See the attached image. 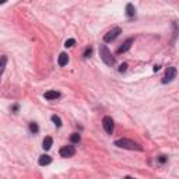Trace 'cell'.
<instances>
[{
    "label": "cell",
    "instance_id": "6da1fadb",
    "mask_svg": "<svg viewBox=\"0 0 179 179\" xmlns=\"http://www.w3.org/2000/svg\"><path fill=\"white\" fill-rule=\"evenodd\" d=\"M116 147H120V148H128V150H137V151H143V147H141L139 143L133 140H129V139H119V140L115 141Z\"/></svg>",
    "mask_w": 179,
    "mask_h": 179
},
{
    "label": "cell",
    "instance_id": "7a4b0ae2",
    "mask_svg": "<svg viewBox=\"0 0 179 179\" xmlns=\"http://www.w3.org/2000/svg\"><path fill=\"white\" fill-rule=\"evenodd\" d=\"M99 56H101V59L104 60V63L107 64V66H113L116 62L115 57L109 52V49L107 48V45H101L99 46Z\"/></svg>",
    "mask_w": 179,
    "mask_h": 179
},
{
    "label": "cell",
    "instance_id": "3957f363",
    "mask_svg": "<svg viewBox=\"0 0 179 179\" xmlns=\"http://www.w3.org/2000/svg\"><path fill=\"white\" fill-rule=\"evenodd\" d=\"M120 32H122V30H120L119 27H116V28H113V30H111L109 32H107V34L104 35V41L105 42H112V41H115L119 37Z\"/></svg>",
    "mask_w": 179,
    "mask_h": 179
},
{
    "label": "cell",
    "instance_id": "277c9868",
    "mask_svg": "<svg viewBox=\"0 0 179 179\" xmlns=\"http://www.w3.org/2000/svg\"><path fill=\"white\" fill-rule=\"evenodd\" d=\"M102 126L105 129V132L108 134H112L113 133V128H115V125H113V119H112L111 116H105L102 119Z\"/></svg>",
    "mask_w": 179,
    "mask_h": 179
},
{
    "label": "cell",
    "instance_id": "5b68a950",
    "mask_svg": "<svg viewBox=\"0 0 179 179\" xmlns=\"http://www.w3.org/2000/svg\"><path fill=\"white\" fill-rule=\"evenodd\" d=\"M175 77H176V67H168L165 72V76H164V78H162V83L164 84H166V83H171V81L174 80Z\"/></svg>",
    "mask_w": 179,
    "mask_h": 179
},
{
    "label": "cell",
    "instance_id": "8992f818",
    "mask_svg": "<svg viewBox=\"0 0 179 179\" xmlns=\"http://www.w3.org/2000/svg\"><path fill=\"white\" fill-rule=\"evenodd\" d=\"M60 157L63 158H69V157H73L74 154H76V148L73 147V145H64V147H62L59 151Z\"/></svg>",
    "mask_w": 179,
    "mask_h": 179
},
{
    "label": "cell",
    "instance_id": "52a82bcc",
    "mask_svg": "<svg viewBox=\"0 0 179 179\" xmlns=\"http://www.w3.org/2000/svg\"><path fill=\"white\" fill-rule=\"evenodd\" d=\"M134 42V38H129V39H126L123 42V45L118 49V53H123V52H126V51H129L130 49V46H132V43Z\"/></svg>",
    "mask_w": 179,
    "mask_h": 179
},
{
    "label": "cell",
    "instance_id": "ba28073f",
    "mask_svg": "<svg viewBox=\"0 0 179 179\" xmlns=\"http://www.w3.org/2000/svg\"><path fill=\"white\" fill-rule=\"evenodd\" d=\"M43 97H45V98H46V99H49V101H53V99H57V98H60V92H57V91H55V90H51V91H46Z\"/></svg>",
    "mask_w": 179,
    "mask_h": 179
},
{
    "label": "cell",
    "instance_id": "9c48e42d",
    "mask_svg": "<svg viewBox=\"0 0 179 179\" xmlns=\"http://www.w3.org/2000/svg\"><path fill=\"white\" fill-rule=\"evenodd\" d=\"M51 162H52V157H51V155H46V154H45V155H41V157H39V160H38V164L41 166L49 165Z\"/></svg>",
    "mask_w": 179,
    "mask_h": 179
},
{
    "label": "cell",
    "instance_id": "30bf717a",
    "mask_svg": "<svg viewBox=\"0 0 179 179\" xmlns=\"http://www.w3.org/2000/svg\"><path fill=\"white\" fill-rule=\"evenodd\" d=\"M57 63H59V66H66V64L69 63V56L67 53H60L59 57H57Z\"/></svg>",
    "mask_w": 179,
    "mask_h": 179
},
{
    "label": "cell",
    "instance_id": "8fae6325",
    "mask_svg": "<svg viewBox=\"0 0 179 179\" xmlns=\"http://www.w3.org/2000/svg\"><path fill=\"white\" fill-rule=\"evenodd\" d=\"M126 14H128V17H130V18L136 16V9H134V6H133L132 3L126 4Z\"/></svg>",
    "mask_w": 179,
    "mask_h": 179
},
{
    "label": "cell",
    "instance_id": "7c38bea8",
    "mask_svg": "<svg viewBox=\"0 0 179 179\" xmlns=\"http://www.w3.org/2000/svg\"><path fill=\"white\" fill-rule=\"evenodd\" d=\"M52 144H53V139L52 137H45L43 139V141H42V147H43V150H49L52 147Z\"/></svg>",
    "mask_w": 179,
    "mask_h": 179
},
{
    "label": "cell",
    "instance_id": "4fadbf2b",
    "mask_svg": "<svg viewBox=\"0 0 179 179\" xmlns=\"http://www.w3.org/2000/svg\"><path fill=\"white\" fill-rule=\"evenodd\" d=\"M6 63H7V57H6V56H1V57H0V77H1L3 72H4Z\"/></svg>",
    "mask_w": 179,
    "mask_h": 179
},
{
    "label": "cell",
    "instance_id": "5bb4252c",
    "mask_svg": "<svg viewBox=\"0 0 179 179\" xmlns=\"http://www.w3.org/2000/svg\"><path fill=\"white\" fill-rule=\"evenodd\" d=\"M80 140H81V136L78 133H73L72 136H70V141L72 143H80Z\"/></svg>",
    "mask_w": 179,
    "mask_h": 179
},
{
    "label": "cell",
    "instance_id": "9a60e30c",
    "mask_svg": "<svg viewBox=\"0 0 179 179\" xmlns=\"http://www.w3.org/2000/svg\"><path fill=\"white\" fill-rule=\"evenodd\" d=\"M30 130H31V133H34V134H37V133L39 132L38 125L35 123V122H31V123H30Z\"/></svg>",
    "mask_w": 179,
    "mask_h": 179
},
{
    "label": "cell",
    "instance_id": "2e32d148",
    "mask_svg": "<svg viewBox=\"0 0 179 179\" xmlns=\"http://www.w3.org/2000/svg\"><path fill=\"white\" fill-rule=\"evenodd\" d=\"M52 122H53V123H55L57 128H60V126H62V120H60V118H59L57 115H53V116H52Z\"/></svg>",
    "mask_w": 179,
    "mask_h": 179
},
{
    "label": "cell",
    "instance_id": "e0dca14e",
    "mask_svg": "<svg viewBox=\"0 0 179 179\" xmlns=\"http://www.w3.org/2000/svg\"><path fill=\"white\" fill-rule=\"evenodd\" d=\"M73 45H76V39H73V38L67 39V41L64 42V46H66V48H72Z\"/></svg>",
    "mask_w": 179,
    "mask_h": 179
},
{
    "label": "cell",
    "instance_id": "ac0fdd59",
    "mask_svg": "<svg viewBox=\"0 0 179 179\" xmlns=\"http://www.w3.org/2000/svg\"><path fill=\"white\" fill-rule=\"evenodd\" d=\"M91 53H92V48H87L84 51V53H83V56H84V57H90Z\"/></svg>",
    "mask_w": 179,
    "mask_h": 179
},
{
    "label": "cell",
    "instance_id": "d6986e66",
    "mask_svg": "<svg viewBox=\"0 0 179 179\" xmlns=\"http://www.w3.org/2000/svg\"><path fill=\"white\" fill-rule=\"evenodd\" d=\"M166 160H168V158H166L165 155H160V157L157 158V161L160 162V164H164V162H166Z\"/></svg>",
    "mask_w": 179,
    "mask_h": 179
},
{
    "label": "cell",
    "instance_id": "ffe728a7",
    "mask_svg": "<svg viewBox=\"0 0 179 179\" xmlns=\"http://www.w3.org/2000/svg\"><path fill=\"white\" fill-rule=\"evenodd\" d=\"M126 70H128V64H126V63L120 64V67H119V72H120V73H123V72H126Z\"/></svg>",
    "mask_w": 179,
    "mask_h": 179
},
{
    "label": "cell",
    "instance_id": "44dd1931",
    "mask_svg": "<svg viewBox=\"0 0 179 179\" xmlns=\"http://www.w3.org/2000/svg\"><path fill=\"white\" fill-rule=\"evenodd\" d=\"M160 70V66H154V72H158Z\"/></svg>",
    "mask_w": 179,
    "mask_h": 179
},
{
    "label": "cell",
    "instance_id": "7402d4cb",
    "mask_svg": "<svg viewBox=\"0 0 179 179\" xmlns=\"http://www.w3.org/2000/svg\"><path fill=\"white\" fill-rule=\"evenodd\" d=\"M125 179H134V178H132V176H126Z\"/></svg>",
    "mask_w": 179,
    "mask_h": 179
}]
</instances>
